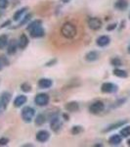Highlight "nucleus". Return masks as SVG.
Segmentation results:
<instances>
[{"label":"nucleus","instance_id":"1","mask_svg":"<svg viewBox=\"0 0 130 147\" xmlns=\"http://www.w3.org/2000/svg\"><path fill=\"white\" fill-rule=\"evenodd\" d=\"M27 30L29 32L32 38H40V37H43L45 35V30L42 27L41 20H34L30 22L27 25Z\"/></svg>","mask_w":130,"mask_h":147},{"label":"nucleus","instance_id":"2","mask_svg":"<svg viewBox=\"0 0 130 147\" xmlns=\"http://www.w3.org/2000/svg\"><path fill=\"white\" fill-rule=\"evenodd\" d=\"M61 34L65 38L67 39H72L74 37L76 36L77 30L76 27L70 22H67L63 24L62 28H61Z\"/></svg>","mask_w":130,"mask_h":147},{"label":"nucleus","instance_id":"3","mask_svg":"<svg viewBox=\"0 0 130 147\" xmlns=\"http://www.w3.org/2000/svg\"><path fill=\"white\" fill-rule=\"evenodd\" d=\"M35 116V110L30 106H25L22 109L21 111V117H22V120L27 124H29V123L32 122Z\"/></svg>","mask_w":130,"mask_h":147},{"label":"nucleus","instance_id":"4","mask_svg":"<svg viewBox=\"0 0 130 147\" xmlns=\"http://www.w3.org/2000/svg\"><path fill=\"white\" fill-rule=\"evenodd\" d=\"M12 94L9 91H4L0 94V115L5 112L8 104L11 100Z\"/></svg>","mask_w":130,"mask_h":147},{"label":"nucleus","instance_id":"5","mask_svg":"<svg viewBox=\"0 0 130 147\" xmlns=\"http://www.w3.org/2000/svg\"><path fill=\"white\" fill-rule=\"evenodd\" d=\"M62 120L59 114H53L50 117V127L54 132H59L62 129Z\"/></svg>","mask_w":130,"mask_h":147},{"label":"nucleus","instance_id":"6","mask_svg":"<svg viewBox=\"0 0 130 147\" xmlns=\"http://www.w3.org/2000/svg\"><path fill=\"white\" fill-rule=\"evenodd\" d=\"M88 110L91 114L98 115V114L102 113L103 111L105 110V104H104V102L102 101H95L92 104H90Z\"/></svg>","mask_w":130,"mask_h":147},{"label":"nucleus","instance_id":"7","mask_svg":"<svg viewBox=\"0 0 130 147\" xmlns=\"http://www.w3.org/2000/svg\"><path fill=\"white\" fill-rule=\"evenodd\" d=\"M49 101H50V97L46 93H38L34 97V103L39 107H44L48 105Z\"/></svg>","mask_w":130,"mask_h":147},{"label":"nucleus","instance_id":"8","mask_svg":"<svg viewBox=\"0 0 130 147\" xmlns=\"http://www.w3.org/2000/svg\"><path fill=\"white\" fill-rule=\"evenodd\" d=\"M119 90V86L113 82H104L101 86V91L104 93H115Z\"/></svg>","mask_w":130,"mask_h":147},{"label":"nucleus","instance_id":"9","mask_svg":"<svg viewBox=\"0 0 130 147\" xmlns=\"http://www.w3.org/2000/svg\"><path fill=\"white\" fill-rule=\"evenodd\" d=\"M87 25H88L90 30H98L102 28V21H101V19H99L97 17L89 18L88 21H87Z\"/></svg>","mask_w":130,"mask_h":147},{"label":"nucleus","instance_id":"10","mask_svg":"<svg viewBox=\"0 0 130 147\" xmlns=\"http://www.w3.org/2000/svg\"><path fill=\"white\" fill-rule=\"evenodd\" d=\"M35 138H36V140L40 142V143H44V142H46L50 138V134H49L47 130L41 129V130H39V131H37Z\"/></svg>","mask_w":130,"mask_h":147},{"label":"nucleus","instance_id":"11","mask_svg":"<svg viewBox=\"0 0 130 147\" xmlns=\"http://www.w3.org/2000/svg\"><path fill=\"white\" fill-rule=\"evenodd\" d=\"M127 123H128V121L127 120H122V121H119V122H115L112 125H108V127L104 129V132H109V131H112V130H113V129H119V127H122L123 125H126Z\"/></svg>","mask_w":130,"mask_h":147},{"label":"nucleus","instance_id":"12","mask_svg":"<svg viewBox=\"0 0 130 147\" xmlns=\"http://www.w3.org/2000/svg\"><path fill=\"white\" fill-rule=\"evenodd\" d=\"M53 85V82L50 79H46V78H42L38 80L37 82V86L39 87L40 89H48L52 87Z\"/></svg>","mask_w":130,"mask_h":147},{"label":"nucleus","instance_id":"13","mask_svg":"<svg viewBox=\"0 0 130 147\" xmlns=\"http://www.w3.org/2000/svg\"><path fill=\"white\" fill-rule=\"evenodd\" d=\"M19 48L18 42L15 39H12L9 41L8 45H7V54L8 55H14V54L17 52Z\"/></svg>","mask_w":130,"mask_h":147},{"label":"nucleus","instance_id":"14","mask_svg":"<svg viewBox=\"0 0 130 147\" xmlns=\"http://www.w3.org/2000/svg\"><path fill=\"white\" fill-rule=\"evenodd\" d=\"M110 42H111V38L108 35H101V36H99L98 38L96 39V44L99 47L108 46L109 44H110Z\"/></svg>","mask_w":130,"mask_h":147},{"label":"nucleus","instance_id":"15","mask_svg":"<svg viewBox=\"0 0 130 147\" xmlns=\"http://www.w3.org/2000/svg\"><path fill=\"white\" fill-rule=\"evenodd\" d=\"M65 110L67 112H77L79 110V104L76 101L68 102L65 105Z\"/></svg>","mask_w":130,"mask_h":147},{"label":"nucleus","instance_id":"16","mask_svg":"<svg viewBox=\"0 0 130 147\" xmlns=\"http://www.w3.org/2000/svg\"><path fill=\"white\" fill-rule=\"evenodd\" d=\"M27 101V98L25 95H18L17 97L15 98L14 100V107L16 108H20V107H23Z\"/></svg>","mask_w":130,"mask_h":147},{"label":"nucleus","instance_id":"17","mask_svg":"<svg viewBox=\"0 0 130 147\" xmlns=\"http://www.w3.org/2000/svg\"><path fill=\"white\" fill-rule=\"evenodd\" d=\"M28 43H29V39H28V37L27 36V34H23L20 36V39H19V41H18L19 48L23 50V49H25L27 47Z\"/></svg>","mask_w":130,"mask_h":147},{"label":"nucleus","instance_id":"18","mask_svg":"<svg viewBox=\"0 0 130 147\" xmlns=\"http://www.w3.org/2000/svg\"><path fill=\"white\" fill-rule=\"evenodd\" d=\"M121 142H122V136H120V134H113V136L109 138V143L113 146L119 145Z\"/></svg>","mask_w":130,"mask_h":147},{"label":"nucleus","instance_id":"19","mask_svg":"<svg viewBox=\"0 0 130 147\" xmlns=\"http://www.w3.org/2000/svg\"><path fill=\"white\" fill-rule=\"evenodd\" d=\"M127 7H128V2H127V0H117L115 3V8L119 11L126 10Z\"/></svg>","mask_w":130,"mask_h":147},{"label":"nucleus","instance_id":"20","mask_svg":"<svg viewBox=\"0 0 130 147\" xmlns=\"http://www.w3.org/2000/svg\"><path fill=\"white\" fill-rule=\"evenodd\" d=\"M31 18H32V14H31V13H28V14H27V15L23 16V18L21 19L20 23H19L18 25L16 26L15 28H19L23 27V26L27 25V24H28V23L30 22V20H31Z\"/></svg>","mask_w":130,"mask_h":147},{"label":"nucleus","instance_id":"21","mask_svg":"<svg viewBox=\"0 0 130 147\" xmlns=\"http://www.w3.org/2000/svg\"><path fill=\"white\" fill-rule=\"evenodd\" d=\"M27 11V7H23V8L19 9L18 11L15 12V14L13 15V20L16 21V22H18V21H20L21 19L23 18V16L25 14V12Z\"/></svg>","mask_w":130,"mask_h":147},{"label":"nucleus","instance_id":"22","mask_svg":"<svg viewBox=\"0 0 130 147\" xmlns=\"http://www.w3.org/2000/svg\"><path fill=\"white\" fill-rule=\"evenodd\" d=\"M99 59V53L95 50L89 51L88 53L85 55V60L88 61V62H94V61L98 60Z\"/></svg>","mask_w":130,"mask_h":147},{"label":"nucleus","instance_id":"23","mask_svg":"<svg viewBox=\"0 0 130 147\" xmlns=\"http://www.w3.org/2000/svg\"><path fill=\"white\" fill-rule=\"evenodd\" d=\"M46 120H47V116L45 114H42L40 113L38 115L35 117V120H34V123L36 125H38V127H41V125H43L44 124L46 123Z\"/></svg>","mask_w":130,"mask_h":147},{"label":"nucleus","instance_id":"24","mask_svg":"<svg viewBox=\"0 0 130 147\" xmlns=\"http://www.w3.org/2000/svg\"><path fill=\"white\" fill-rule=\"evenodd\" d=\"M113 76H115V77L117 78H120V79H125V78L128 77V74H127L126 71L124 70H121V69H115V70L113 71Z\"/></svg>","mask_w":130,"mask_h":147},{"label":"nucleus","instance_id":"25","mask_svg":"<svg viewBox=\"0 0 130 147\" xmlns=\"http://www.w3.org/2000/svg\"><path fill=\"white\" fill-rule=\"evenodd\" d=\"M9 43V38L7 34H1L0 35V50L4 49L5 47H7Z\"/></svg>","mask_w":130,"mask_h":147},{"label":"nucleus","instance_id":"26","mask_svg":"<svg viewBox=\"0 0 130 147\" xmlns=\"http://www.w3.org/2000/svg\"><path fill=\"white\" fill-rule=\"evenodd\" d=\"M119 134L122 136V138H127L130 136V125H123L121 129H120Z\"/></svg>","mask_w":130,"mask_h":147},{"label":"nucleus","instance_id":"27","mask_svg":"<svg viewBox=\"0 0 130 147\" xmlns=\"http://www.w3.org/2000/svg\"><path fill=\"white\" fill-rule=\"evenodd\" d=\"M82 131H83V127L81 125H74L72 127V134L74 136H77V134H81Z\"/></svg>","mask_w":130,"mask_h":147},{"label":"nucleus","instance_id":"28","mask_svg":"<svg viewBox=\"0 0 130 147\" xmlns=\"http://www.w3.org/2000/svg\"><path fill=\"white\" fill-rule=\"evenodd\" d=\"M21 90L25 92V93H28V92L31 91V85L28 82H23V84H21Z\"/></svg>","mask_w":130,"mask_h":147},{"label":"nucleus","instance_id":"29","mask_svg":"<svg viewBox=\"0 0 130 147\" xmlns=\"http://www.w3.org/2000/svg\"><path fill=\"white\" fill-rule=\"evenodd\" d=\"M111 64H112L113 66H115V67H120V66L122 65V62L119 58L115 57V58H113L112 60H111Z\"/></svg>","mask_w":130,"mask_h":147},{"label":"nucleus","instance_id":"30","mask_svg":"<svg viewBox=\"0 0 130 147\" xmlns=\"http://www.w3.org/2000/svg\"><path fill=\"white\" fill-rule=\"evenodd\" d=\"M0 63H1L3 66H8L9 65V60L7 59V57L1 55L0 56Z\"/></svg>","mask_w":130,"mask_h":147},{"label":"nucleus","instance_id":"31","mask_svg":"<svg viewBox=\"0 0 130 147\" xmlns=\"http://www.w3.org/2000/svg\"><path fill=\"white\" fill-rule=\"evenodd\" d=\"M9 141L10 140H9V138H7V137H1V138H0V147L8 145Z\"/></svg>","mask_w":130,"mask_h":147},{"label":"nucleus","instance_id":"32","mask_svg":"<svg viewBox=\"0 0 130 147\" xmlns=\"http://www.w3.org/2000/svg\"><path fill=\"white\" fill-rule=\"evenodd\" d=\"M125 102H126V99L125 98H121V99H119V100H117V102H115V105H113V107L115 108V107H119V106H121L122 104H124Z\"/></svg>","mask_w":130,"mask_h":147},{"label":"nucleus","instance_id":"33","mask_svg":"<svg viewBox=\"0 0 130 147\" xmlns=\"http://www.w3.org/2000/svg\"><path fill=\"white\" fill-rule=\"evenodd\" d=\"M8 6V0H0V9H6Z\"/></svg>","mask_w":130,"mask_h":147},{"label":"nucleus","instance_id":"34","mask_svg":"<svg viewBox=\"0 0 130 147\" xmlns=\"http://www.w3.org/2000/svg\"><path fill=\"white\" fill-rule=\"evenodd\" d=\"M56 63H57V59H51L49 62H47L45 64V66H46V67H52V66H54Z\"/></svg>","mask_w":130,"mask_h":147},{"label":"nucleus","instance_id":"35","mask_svg":"<svg viewBox=\"0 0 130 147\" xmlns=\"http://www.w3.org/2000/svg\"><path fill=\"white\" fill-rule=\"evenodd\" d=\"M9 26H11V21L10 20H7L5 23H3L1 26H0V28H4L6 27H9Z\"/></svg>","mask_w":130,"mask_h":147},{"label":"nucleus","instance_id":"36","mask_svg":"<svg viewBox=\"0 0 130 147\" xmlns=\"http://www.w3.org/2000/svg\"><path fill=\"white\" fill-rule=\"evenodd\" d=\"M117 27V24H113V25H110L109 27H107V30H115Z\"/></svg>","mask_w":130,"mask_h":147},{"label":"nucleus","instance_id":"37","mask_svg":"<svg viewBox=\"0 0 130 147\" xmlns=\"http://www.w3.org/2000/svg\"><path fill=\"white\" fill-rule=\"evenodd\" d=\"M34 145H32V144H23V147H32Z\"/></svg>","mask_w":130,"mask_h":147},{"label":"nucleus","instance_id":"38","mask_svg":"<svg viewBox=\"0 0 130 147\" xmlns=\"http://www.w3.org/2000/svg\"><path fill=\"white\" fill-rule=\"evenodd\" d=\"M61 1H62L63 3H68V2L72 1V0H61Z\"/></svg>","mask_w":130,"mask_h":147},{"label":"nucleus","instance_id":"39","mask_svg":"<svg viewBox=\"0 0 130 147\" xmlns=\"http://www.w3.org/2000/svg\"><path fill=\"white\" fill-rule=\"evenodd\" d=\"M3 67H4V66H3V65H2V64H1V63H0V71H1V70H2V69H3Z\"/></svg>","mask_w":130,"mask_h":147},{"label":"nucleus","instance_id":"40","mask_svg":"<svg viewBox=\"0 0 130 147\" xmlns=\"http://www.w3.org/2000/svg\"><path fill=\"white\" fill-rule=\"evenodd\" d=\"M127 145L130 146V138H128V140H127Z\"/></svg>","mask_w":130,"mask_h":147},{"label":"nucleus","instance_id":"41","mask_svg":"<svg viewBox=\"0 0 130 147\" xmlns=\"http://www.w3.org/2000/svg\"><path fill=\"white\" fill-rule=\"evenodd\" d=\"M127 51H128V53L130 54V44H129V46H128V48H127Z\"/></svg>","mask_w":130,"mask_h":147},{"label":"nucleus","instance_id":"42","mask_svg":"<svg viewBox=\"0 0 130 147\" xmlns=\"http://www.w3.org/2000/svg\"><path fill=\"white\" fill-rule=\"evenodd\" d=\"M129 19H130V13H129Z\"/></svg>","mask_w":130,"mask_h":147}]
</instances>
